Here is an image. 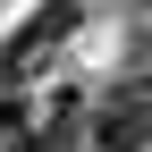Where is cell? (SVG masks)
<instances>
[{"label": "cell", "mask_w": 152, "mask_h": 152, "mask_svg": "<svg viewBox=\"0 0 152 152\" xmlns=\"http://www.w3.org/2000/svg\"><path fill=\"white\" fill-rule=\"evenodd\" d=\"M68 26H76V0H51V9L34 17V26H17L9 42H0V85H17V76H34V68L51 59V42H59Z\"/></svg>", "instance_id": "7a4b0ae2"}, {"label": "cell", "mask_w": 152, "mask_h": 152, "mask_svg": "<svg viewBox=\"0 0 152 152\" xmlns=\"http://www.w3.org/2000/svg\"><path fill=\"white\" fill-rule=\"evenodd\" d=\"M85 135L102 144V152H144V144H152V85H118V93H102L93 118H85Z\"/></svg>", "instance_id": "6da1fadb"}, {"label": "cell", "mask_w": 152, "mask_h": 152, "mask_svg": "<svg viewBox=\"0 0 152 152\" xmlns=\"http://www.w3.org/2000/svg\"><path fill=\"white\" fill-rule=\"evenodd\" d=\"M135 85H152V42H144V68H135Z\"/></svg>", "instance_id": "5b68a950"}, {"label": "cell", "mask_w": 152, "mask_h": 152, "mask_svg": "<svg viewBox=\"0 0 152 152\" xmlns=\"http://www.w3.org/2000/svg\"><path fill=\"white\" fill-rule=\"evenodd\" d=\"M85 118H93V110L76 102V93H59V110H51L42 127H26L17 152H85Z\"/></svg>", "instance_id": "3957f363"}, {"label": "cell", "mask_w": 152, "mask_h": 152, "mask_svg": "<svg viewBox=\"0 0 152 152\" xmlns=\"http://www.w3.org/2000/svg\"><path fill=\"white\" fill-rule=\"evenodd\" d=\"M0 144H9V152H17V144H26V102H17V93H9V85H0Z\"/></svg>", "instance_id": "277c9868"}]
</instances>
